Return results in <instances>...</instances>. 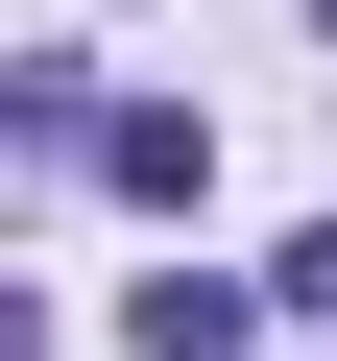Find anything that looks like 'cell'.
<instances>
[{"label": "cell", "mask_w": 337, "mask_h": 361, "mask_svg": "<svg viewBox=\"0 0 337 361\" xmlns=\"http://www.w3.org/2000/svg\"><path fill=\"white\" fill-rule=\"evenodd\" d=\"M265 313H289V289H193V265H168V289H145V361H241Z\"/></svg>", "instance_id": "1"}, {"label": "cell", "mask_w": 337, "mask_h": 361, "mask_svg": "<svg viewBox=\"0 0 337 361\" xmlns=\"http://www.w3.org/2000/svg\"><path fill=\"white\" fill-rule=\"evenodd\" d=\"M265 289H289V313H337V217H313V241H289V265H265Z\"/></svg>", "instance_id": "2"}, {"label": "cell", "mask_w": 337, "mask_h": 361, "mask_svg": "<svg viewBox=\"0 0 337 361\" xmlns=\"http://www.w3.org/2000/svg\"><path fill=\"white\" fill-rule=\"evenodd\" d=\"M313 25H337V0H313Z\"/></svg>", "instance_id": "3"}]
</instances>
